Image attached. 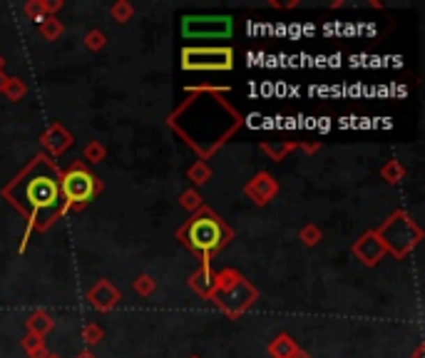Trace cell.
Returning <instances> with one entry per match:
<instances>
[{
  "instance_id": "1",
  "label": "cell",
  "mask_w": 425,
  "mask_h": 358,
  "mask_svg": "<svg viewBox=\"0 0 425 358\" xmlns=\"http://www.w3.org/2000/svg\"><path fill=\"white\" fill-rule=\"evenodd\" d=\"M3 197L20 214L28 216L20 254L28 246L33 232H47L63 216V194H60V170L50 157L38 154L28 167L3 187Z\"/></svg>"
},
{
  "instance_id": "2",
  "label": "cell",
  "mask_w": 425,
  "mask_h": 358,
  "mask_svg": "<svg viewBox=\"0 0 425 358\" xmlns=\"http://www.w3.org/2000/svg\"><path fill=\"white\" fill-rule=\"evenodd\" d=\"M177 239L181 246L197 254L202 264H211V259L234 239V229L221 222V216L214 209L202 207L177 229Z\"/></svg>"
},
{
  "instance_id": "3",
  "label": "cell",
  "mask_w": 425,
  "mask_h": 358,
  "mask_svg": "<svg viewBox=\"0 0 425 358\" xmlns=\"http://www.w3.org/2000/svg\"><path fill=\"white\" fill-rule=\"evenodd\" d=\"M103 192V182L95 172L87 170L82 159L73 162L68 172H60V194H63V214L80 211Z\"/></svg>"
},
{
  "instance_id": "4",
  "label": "cell",
  "mask_w": 425,
  "mask_h": 358,
  "mask_svg": "<svg viewBox=\"0 0 425 358\" xmlns=\"http://www.w3.org/2000/svg\"><path fill=\"white\" fill-rule=\"evenodd\" d=\"M375 232L383 239L386 251L396 256V259H405L423 239V229L413 222V216L405 209H396Z\"/></svg>"
},
{
  "instance_id": "5",
  "label": "cell",
  "mask_w": 425,
  "mask_h": 358,
  "mask_svg": "<svg viewBox=\"0 0 425 358\" xmlns=\"http://www.w3.org/2000/svg\"><path fill=\"white\" fill-rule=\"evenodd\" d=\"M232 68V47H184L181 50V70L187 73H227Z\"/></svg>"
},
{
  "instance_id": "6",
  "label": "cell",
  "mask_w": 425,
  "mask_h": 358,
  "mask_svg": "<svg viewBox=\"0 0 425 358\" xmlns=\"http://www.w3.org/2000/svg\"><path fill=\"white\" fill-rule=\"evenodd\" d=\"M256 299H259V291H256V286L241 276L237 284L227 286V289H216L214 294H211L209 301L214 304L219 311L227 313V318H239V316H244V313L254 306Z\"/></svg>"
},
{
  "instance_id": "7",
  "label": "cell",
  "mask_w": 425,
  "mask_h": 358,
  "mask_svg": "<svg viewBox=\"0 0 425 358\" xmlns=\"http://www.w3.org/2000/svg\"><path fill=\"white\" fill-rule=\"evenodd\" d=\"M181 33L189 38H227L232 35V17L214 15V17H184Z\"/></svg>"
},
{
  "instance_id": "8",
  "label": "cell",
  "mask_w": 425,
  "mask_h": 358,
  "mask_svg": "<svg viewBox=\"0 0 425 358\" xmlns=\"http://www.w3.org/2000/svg\"><path fill=\"white\" fill-rule=\"evenodd\" d=\"M353 256H356L358 262L363 264V267H378L383 259H386V244H383V239L378 237V232L375 229H368L366 234H361V237L353 241Z\"/></svg>"
},
{
  "instance_id": "9",
  "label": "cell",
  "mask_w": 425,
  "mask_h": 358,
  "mask_svg": "<svg viewBox=\"0 0 425 358\" xmlns=\"http://www.w3.org/2000/svg\"><path fill=\"white\" fill-rule=\"evenodd\" d=\"M40 144H43V154L52 159V157H60V154L68 152V149L75 144V137L65 125L52 122V125L40 135Z\"/></svg>"
},
{
  "instance_id": "10",
  "label": "cell",
  "mask_w": 425,
  "mask_h": 358,
  "mask_svg": "<svg viewBox=\"0 0 425 358\" xmlns=\"http://www.w3.org/2000/svg\"><path fill=\"white\" fill-rule=\"evenodd\" d=\"M244 194L256 207H267L278 194V182L269 174V172H256L249 182L244 184Z\"/></svg>"
},
{
  "instance_id": "11",
  "label": "cell",
  "mask_w": 425,
  "mask_h": 358,
  "mask_svg": "<svg viewBox=\"0 0 425 358\" xmlns=\"http://www.w3.org/2000/svg\"><path fill=\"white\" fill-rule=\"evenodd\" d=\"M119 291L117 286L112 284V281H107V278H100L95 286H92L90 291H87V301H90V306L95 308V311H112L114 306L119 304Z\"/></svg>"
},
{
  "instance_id": "12",
  "label": "cell",
  "mask_w": 425,
  "mask_h": 358,
  "mask_svg": "<svg viewBox=\"0 0 425 358\" xmlns=\"http://www.w3.org/2000/svg\"><path fill=\"white\" fill-rule=\"evenodd\" d=\"M189 289H192L194 294L202 296V299H207V301H209L211 294L216 291L214 269H211V264H202V267H199L197 271L189 276Z\"/></svg>"
},
{
  "instance_id": "13",
  "label": "cell",
  "mask_w": 425,
  "mask_h": 358,
  "mask_svg": "<svg viewBox=\"0 0 425 358\" xmlns=\"http://www.w3.org/2000/svg\"><path fill=\"white\" fill-rule=\"evenodd\" d=\"M60 8H63L60 0H28L23 6V13L30 20H35V23H43L45 17H55V13Z\"/></svg>"
},
{
  "instance_id": "14",
  "label": "cell",
  "mask_w": 425,
  "mask_h": 358,
  "mask_svg": "<svg viewBox=\"0 0 425 358\" xmlns=\"http://www.w3.org/2000/svg\"><path fill=\"white\" fill-rule=\"evenodd\" d=\"M25 329H28V334L45 338V336L55 329V318H52V313H47L45 308H35V311L25 318Z\"/></svg>"
},
{
  "instance_id": "15",
  "label": "cell",
  "mask_w": 425,
  "mask_h": 358,
  "mask_svg": "<svg viewBox=\"0 0 425 358\" xmlns=\"http://www.w3.org/2000/svg\"><path fill=\"white\" fill-rule=\"evenodd\" d=\"M259 149L264 154H267L269 159H274V162H281V159L289 157L294 149H299V142H294V140H278V142H261Z\"/></svg>"
},
{
  "instance_id": "16",
  "label": "cell",
  "mask_w": 425,
  "mask_h": 358,
  "mask_svg": "<svg viewBox=\"0 0 425 358\" xmlns=\"http://www.w3.org/2000/svg\"><path fill=\"white\" fill-rule=\"evenodd\" d=\"M296 351H299V346H296V341L289 334H278L276 338L269 343V356L271 358H291Z\"/></svg>"
},
{
  "instance_id": "17",
  "label": "cell",
  "mask_w": 425,
  "mask_h": 358,
  "mask_svg": "<svg viewBox=\"0 0 425 358\" xmlns=\"http://www.w3.org/2000/svg\"><path fill=\"white\" fill-rule=\"evenodd\" d=\"M20 346H23V351L28 353L30 358H45L47 348H45V338H40V336L35 334H25L23 338H20Z\"/></svg>"
},
{
  "instance_id": "18",
  "label": "cell",
  "mask_w": 425,
  "mask_h": 358,
  "mask_svg": "<svg viewBox=\"0 0 425 358\" xmlns=\"http://www.w3.org/2000/svg\"><path fill=\"white\" fill-rule=\"evenodd\" d=\"M187 179L194 184V189L202 187V184H207L211 179V167L207 165V162H202V159H197V162H192V165H189Z\"/></svg>"
},
{
  "instance_id": "19",
  "label": "cell",
  "mask_w": 425,
  "mask_h": 358,
  "mask_svg": "<svg viewBox=\"0 0 425 358\" xmlns=\"http://www.w3.org/2000/svg\"><path fill=\"white\" fill-rule=\"evenodd\" d=\"M380 177H383L388 184H401L403 179H405V167H403L398 159H388L386 165L380 167Z\"/></svg>"
},
{
  "instance_id": "20",
  "label": "cell",
  "mask_w": 425,
  "mask_h": 358,
  "mask_svg": "<svg viewBox=\"0 0 425 358\" xmlns=\"http://www.w3.org/2000/svg\"><path fill=\"white\" fill-rule=\"evenodd\" d=\"M63 23L57 20V17H45L43 23H38V33L43 40H47V43H52V40H57L60 35H63Z\"/></svg>"
},
{
  "instance_id": "21",
  "label": "cell",
  "mask_w": 425,
  "mask_h": 358,
  "mask_svg": "<svg viewBox=\"0 0 425 358\" xmlns=\"http://www.w3.org/2000/svg\"><path fill=\"white\" fill-rule=\"evenodd\" d=\"M179 204H181V209H187V211H197V209H202L204 207V197H202V192L199 189H184V192L179 194Z\"/></svg>"
},
{
  "instance_id": "22",
  "label": "cell",
  "mask_w": 425,
  "mask_h": 358,
  "mask_svg": "<svg viewBox=\"0 0 425 358\" xmlns=\"http://www.w3.org/2000/svg\"><path fill=\"white\" fill-rule=\"evenodd\" d=\"M82 157H85V165H100V162L107 157V147H105L103 142L92 140V142H87L85 149H82Z\"/></svg>"
},
{
  "instance_id": "23",
  "label": "cell",
  "mask_w": 425,
  "mask_h": 358,
  "mask_svg": "<svg viewBox=\"0 0 425 358\" xmlns=\"http://www.w3.org/2000/svg\"><path fill=\"white\" fill-rule=\"evenodd\" d=\"M3 95L10 100V103H20L25 95H28V85H25L20 77H8V85L3 90Z\"/></svg>"
},
{
  "instance_id": "24",
  "label": "cell",
  "mask_w": 425,
  "mask_h": 358,
  "mask_svg": "<svg viewBox=\"0 0 425 358\" xmlns=\"http://www.w3.org/2000/svg\"><path fill=\"white\" fill-rule=\"evenodd\" d=\"M110 15H112L114 23H127V20L135 17V6L127 3V0H117V3H112V8H110Z\"/></svg>"
},
{
  "instance_id": "25",
  "label": "cell",
  "mask_w": 425,
  "mask_h": 358,
  "mask_svg": "<svg viewBox=\"0 0 425 358\" xmlns=\"http://www.w3.org/2000/svg\"><path fill=\"white\" fill-rule=\"evenodd\" d=\"M82 43H85V47L90 52H100L105 45H107V35L103 33V30H87L85 38H82Z\"/></svg>"
},
{
  "instance_id": "26",
  "label": "cell",
  "mask_w": 425,
  "mask_h": 358,
  "mask_svg": "<svg viewBox=\"0 0 425 358\" xmlns=\"http://www.w3.org/2000/svg\"><path fill=\"white\" fill-rule=\"evenodd\" d=\"M154 291H157V281H154V276H149V274H140V276L135 278V294L137 296L147 299V296H152Z\"/></svg>"
},
{
  "instance_id": "27",
  "label": "cell",
  "mask_w": 425,
  "mask_h": 358,
  "mask_svg": "<svg viewBox=\"0 0 425 358\" xmlns=\"http://www.w3.org/2000/svg\"><path fill=\"white\" fill-rule=\"evenodd\" d=\"M241 274L237 269H221V271H214V281H216V289H227V286L237 284Z\"/></svg>"
},
{
  "instance_id": "28",
  "label": "cell",
  "mask_w": 425,
  "mask_h": 358,
  "mask_svg": "<svg viewBox=\"0 0 425 358\" xmlns=\"http://www.w3.org/2000/svg\"><path fill=\"white\" fill-rule=\"evenodd\" d=\"M299 239L304 241L306 246H316L318 241L323 239V234H321V229L316 227V224H306V227L301 229L299 232Z\"/></svg>"
},
{
  "instance_id": "29",
  "label": "cell",
  "mask_w": 425,
  "mask_h": 358,
  "mask_svg": "<svg viewBox=\"0 0 425 358\" xmlns=\"http://www.w3.org/2000/svg\"><path fill=\"white\" fill-rule=\"evenodd\" d=\"M82 341H85L87 346H97V343L103 341V326L87 324L85 329H82Z\"/></svg>"
},
{
  "instance_id": "30",
  "label": "cell",
  "mask_w": 425,
  "mask_h": 358,
  "mask_svg": "<svg viewBox=\"0 0 425 358\" xmlns=\"http://www.w3.org/2000/svg\"><path fill=\"white\" fill-rule=\"evenodd\" d=\"M299 149H304L306 154H313L318 149V144H306V142H299Z\"/></svg>"
},
{
  "instance_id": "31",
  "label": "cell",
  "mask_w": 425,
  "mask_h": 358,
  "mask_svg": "<svg viewBox=\"0 0 425 358\" xmlns=\"http://www.w3.org/2000/svg\"><path fill=\"white\" fill-rule=\"evenodd\" d=\"M425 356V346L423 343H418V346H415V351H413V358H423Z\"/></svg>"
},
{
  "instance_id": "32",
  "label": "cell",
  "mask_w": 425,
  "mask_h": 358,
  "mask_svg": "<svg viewBox=\"0 0 425 358\" xmlns=\"http://www.w3.org/2000/svg\"><path fill=\"white\" fill-rule=\"evenodd\" d=\"M6 85H8V75H6V73H0V92L6 90Z\"/></svg>"
},
{
  "instance_id": "33",
  "label": "cell",
  "mask_w": 425,
  "mask_h": 358,
  "mask_svg": "<svg viewBox=\"0 0 425 358\" xmlns=\"http://www.w3.org/2000/svg\"><path fill=\"white\" fill-rule=\"evenodd\" d=\"M291 358H311V356H308L306 351H301V348H299V351H296V353H294V356H291Z\"/></svg>"
},
{
  "instance_id": "34",
  "label": "cell",
  "mask_w": 425,
  "mask_h": 358,
  "mask_svg": "<svg viewBox=\"0 0 425 358\" xmlns=\"http://www.w3.org/2000/svg\"><path fill=\"white\" fill-rule=\"evenodd\" d=\"M77 358H95V353H90V351H82Z\"/></svg>"
},
{
  "instance_id": "35",
  "label": "cell",
  "mask_w": 425,
  "mask_h": 358,
  "mask_svg": "<svg viewBox=\"0 0 425 358\" xmlns=\"http://www.w3.org/2000/svg\"><path fill=\"white\" fill-rule=\"evenodd\" d=\"M3 68H6V60H3V55H0V73H3Z\"/></svg>"
},
{
  "instance_id": "36",
  "label": "cell",
  "mask_w": 425,
  "mask_h": 358,
  "mask_svg": "<svg viewBox=\"0 0 425 358\" xmlns=\"http://www.w3.org/2000/svg\"><path fill=\"white\" fill-rule=\"evenodd\" d=\"M45 358H60V356H57V353H47Z\"/></svg>"
},
{
  "instance_id": "37",
  "label": "cell",
  "mask_w": 425,
  "mask_h": 358,
  "mask_svg": "<svg viewBox=\"0 0 425 358\" xmlns=\"http://www.w3.org/2000/svg\"><path fill=\"white\" fill-rule=\"evenodd\" d=\"M192 358H199V356H192Z\"/></svg>"
}]
</instances>
